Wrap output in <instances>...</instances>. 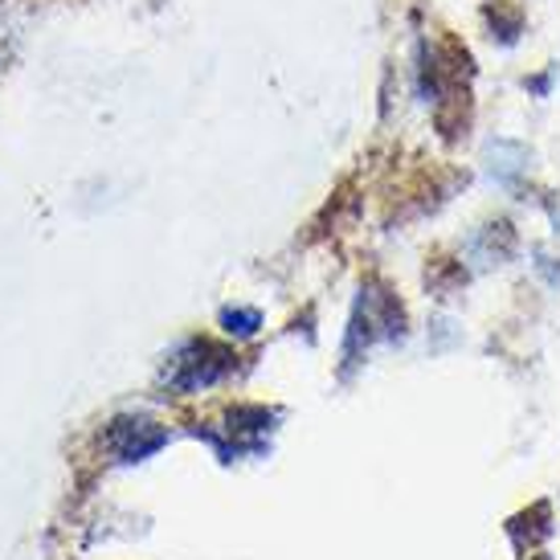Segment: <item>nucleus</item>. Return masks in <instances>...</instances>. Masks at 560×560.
<instances>
[{"mask_svg":"<svg viewBox=\"0 0 560 560\" xmlns=\"http://www.w3.org/2000/svg\"><path fill=\"white\" fill-rule=\"evenodd\" d=\"M168 442V434L160 430L156 421H143V418H119V421H110V430H107V446L124 463H140V458H148L152 451H160Z\"/></svg>","mask_w":560,"mask_h":560,"instance_id":"nucleus-1","label":"nucleus"},{"mask_svg":"<svg viewBox=\"0 0 560 560\" xmlns=\"http://www.w3.org/2000/svg\"><path fill=\"white\" fill-rule=\"evenodd\" d=\"M221 319H225V327L237 331V336H254V331H258V312H225Z\"/></svg>","mask_w":560,"mask_h":560,"instance_id":"nucleus-2","label":"nucleus"}]
</instances>
